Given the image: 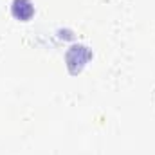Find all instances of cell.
Here are the masks:
<instances>
[{
  "label": "cell",
  "mask_w": 155,
  "mask_h": 155,
  "mask_svg": "<svg viewBox=\"0 0 155 155\" xmlns=\"http://www.w3.org/2000/svg\"><path fill=\"white\" fill-rule=\"evenodd\" d=\"M11 11H13V15H15L18 20L27 22V20L33 16L35 7H33V4H31L29 0H15L13 5H11Z\"/></svg>",
  "instance_id": "cell-1"
}]
</instances>
